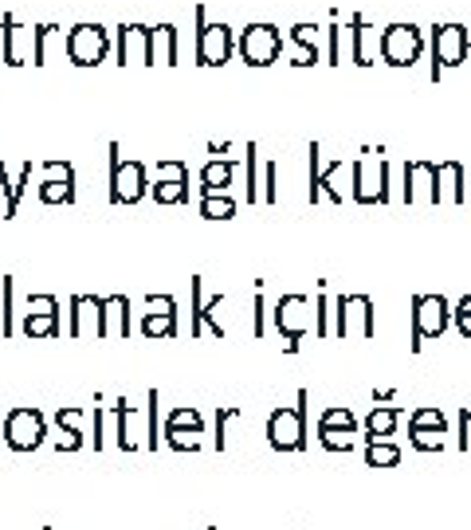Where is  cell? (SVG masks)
I'll return each mask as SVG.
<instances>
[{"mask_svg": "<svg viewBox=\"0 0 471 530\" xmlns=\"http://www.w3.org/2000/svg\"><path fill=\"white\" fill-rule=\"evenodd\" d=\"M307 405H311V393L299 389L295 405H279L267 417V444L275 452H303L307 448Z\"/></svg>", "mask_w": 471, "mask_h": 530, "instance_id": "cell-1", "label": "cell"}, {"mask_svg": "<svg viewBox=\"0 0 471 530\" xmlns=\"http://www.w3.org/2000/svg\"><path fill=\"white\" fill-rule=\"evenodd\" d=\"M366 158L350 165V197L358 205H389V161L377 158L381 150H362Z\"/></svg>", "mask_w": 471, "mask_h": 530, "instance_id": "cell-2", "label": "cell"}, {"mask_svg": "<svg viewBox=\"0 0 471 530\" xmlns=\"http://www.w3.org/2000/svg\"><path fill=\"white\" fill-rule=\"evenodd\" d=\"M150 173L142 161H122V146L110 142V205H138L150 193Z\"/></svg>", "mask_w": 471, "mask_h": 530, "instance_id": "cell-3", "label": "cell"}, {"mask_svg": "<svg viewBox=\"0 0 471 530\" xmlns=\"http://www.w3.org/2000/svg\"><path fill=\"white\" fill-rule=\"evenodd\" d=\"M275 330L287 338L283 346H287V354H299V346H303V338L314 330V303L307 295H299V291H291V295H279V303H275Z\"/></svg>", "mask_w": 471, "mask_h": 530, "instance_id": "cell-4", "label": "cell"}, {"mask_svg": "<svg viewBox=\"0 0 471 530\" xmlns=\"http://www.w3.org/2000/svg\"><path fill=\"white\" fill-rule=\"evenodd\" d=\"M197 44H193V55H197V63L201 67H224L232 52H236V36H232V28L228 24H220V20H209V12L197 4Z\"/></svg>", "mask_w": 471, "mask_h": 530, "instance_id": "cell-5", "label": "cell"}, {"mask_svg": "<svg viewBox=\"0 0 471 530\" xmlns=\"http://www.w3.org/2000/svg\"><path fill=\"white\" fill-rule=\"evenodd\" d=\"M428 48H432V79H440V71L460 67L471 52V32L464 24H432L428 32Z\"/></svg>", "mask_w": 471, "mask_h": 530, "instance_id": "cell-6", "label": "cell"}, {"mask_svg": "<svg viewBox=\"0 0 471 530\" xmlns=\"http://www.w3.org/2000/svg\"><path fill=\"white\" fill-rule=\"evenodd\" d=\"M0 432H4V444L12 452H36L44 444V436H48V421H44V413L36 405H16V409L4 413Z\"/></svg>", "mask_w": 471, "mask_h": 530, "instance_id": "cell-7", "label": "cell"}, {"mask_svg": "<svg viewBox=\"0 0 471 530\" xmlns=\"http://www.w3.org/2000/svg\"><path fill=\"white\" fill-rule=\"evenodd\" d=\"M283 32L275 28V24H248V28H240V36H236V55L248 63V67H271L279 55H283Z\"/></svg>", "mask_w": 471, "mask_h": 530, "instance_id": "cell-8", "label": "cell"}, {"mask_svg": "<svg viewBox=\"0 0 471 530\" xmlns=\"http://www.w3.org/2000/svg\"><path fill=\"white\" fill-rule=\"evenodd\" d=\"M413 354L424 350V342L428 338H440L448 326H452V307H448V299L444 295H413Z\"/></svg>", "mask_w": 471, "mask_h": 530, "instance_id": "cell-9", "label": "cell"}, {"mask_svg": "<svg viewBox=\"0 0 471 530\" xmlns=\"http://www.w3.org/2000/svg\"><path fill=\"white\" fill-rule=\"evenodd\" d=\"M334 334L338 338H373L377 318L369 295H338L334 299Z\"/></svg>", "mask_w": 471, "mask_h": 530, "instance_id": "cell-10", "label": "cell"}, {"mask_svg": "<svg viewBox=\"0 0 471 530\" xmlns=\"http://www.w3.org/2000/svg\"><path fill=\"white\" fill-rule=\"evenodd\" d=\"M311 189H307V201H330V205H346V189H342V177H346V161H330L322 165V146L311 142Z\"/></svg>", "mask_w": 471, "mask_h": 530, "instance_id": "cell-11", "label": "cell"}, {"mask_svg": "<svg viewBox=\"0 0 471 530\" xmlns=\"http://www.w3.org/2000/svg\"><path fill=\"white\" fill-rule=\"evenodd\" d=\"M63 52L75 67H99L110 52V36L99 24H75L67 36H63Z\"/></svg>", "mask_w": 471, "mask_h": 530, "instance_id": "cell-12", "label": "cell"}, {"mask_svg": "<svg viewBox=\"0 0 471 530\" xmlns=\"http://www.w3.org/2000/svg\"><path fill=\"white\" fill-rule=\"evenodd\" d=\"M424 52V36L417 24H385L381 28V63L389 67H413Z\"/></svg>", "mask_w": 471, "mask_h": 530, "instance_id": "cell-13", "label": "cell"}, {"mask_svg": "<svg viewBox=\"0 0 471 530\" xmlns=\"http://www.w3.org/2000/svg\"><path fill=\"white\" fill-rule=\"evenodd\" d=\"M0 59L8 67L36 63V28H28L24 20H16L12 12L0 16Z\"/></svg>", "mask_w": 471, "mask_h": 530, "instance_id": "cell-14", "label": "cell"}, {"mask_svg": "<svg viewBox=\"0 0 471 530\" xmlns=\"http://www.w3.org/2000/svg\"><path fill=\"white\" fill-rule=\"evenodd\" d=\"M197 436H205V417L193 405H177L165 417V444L173 452H201V440Z\"/></svg>", "mask_w": 471, "mask_h": 530, "instance_id": "cell-15", "label": "cell"}, {"mask_svg": "<svg viewBox=\"0 0 471 530\" xmlns=\"http://www.w3.org/2000/svg\"><path fill=\"white\" fill-rule=\"evenodd\" d=\"M150 24H118L114 32V48H118V67H154L150 55Z\"/></svg>", "mask_w": 471, "mask_h": 530, "instance_id": "cell-16", "label": "cell"}, {"mask_svg": "<svg viewBox=\"0 0 471 530\" xmlns=\"http://www.w3.org/2000/svg\"><path fill=\"white\" fill-rule=\"evenodd\" d=\"M436 177H440L436 161H405V205H440Z\"/></svg>", "mask_w": 471, "mask_h": 530, "instance_id": "cell-17", "label": "cell"}, {"mask_svg": "<svg viewBox=\"0 0 471 530\" xmlns=\"http://www.w3.org/2000/svg\"><path fill=\"white\" fill-rule=\"evenodd\" d=\"M346 40H350V59L358 67H373L381 59V28L369 24L362 12L350 16V28H346Z\"/></svg>", "mask_w": 471, "mask_h": 530, "instance_id": "cell-18", "label": "cell"}, {"mask_svg": "<svg viewBox=\"0 0 471 530\" xmlns=\"http://www.w3.org/2000/svg\"><path fill=\"white\" fill-rule=\"evenodd\" d=\"M103 299L99 295H71V338H99Z\"/></svg>", "mask_w": 471, "mask_h": 530, "instance_id": "cell-19", "label": "cell"}, {"mask_svg": "<svg viewBox=\"0 0 471 530\" xmlns=\"http://www.w3.org/2000/svg\"><path fill=\"white\" fill-rule=\"evenodd\" d=\"M318 24H295L291 28V40L283 44V52L291 55L287 63L291 67H314L318 59H322V48H318Z\"/></svg>", "mask_w": 471, "mask_h": 530, "instance_id": "cell-20", "label": "cell"}, {"mask_svg": "<svg viewBox=\"0 0 471 530\" xmlns=\"http://www.w3.org/2000/svg\"><path fill=\"white\" fill-rule=\"evenodd\" d=\"M99 338H130V299L126 295H106Z\"/></svg>", "mask_w": 471, "mask_h": 530, "instance_id": "cell-21", "label": "cell"}, {"mask_svg": "<svg viewBox=\"0 0 471 530\" xmlns=\"http://www.w3.org/2000/svg\"><path fill=\"white\" fill-rule=\"evenodd\" d=\"M436 197H440V205H464V201H468V189H464V165H460V161H440Z\"/></svg>", "mask_w": 471, "mask_h": 530, "instance_id": "cell-22", "label": "cell"}, {"mask_svg": "<svg viewBox=\"0 0 471 530\" xmlns=\"http://www.w3.org/2000/svg\"><path fill=\"white\" fill-rule=\"evenodd\" d=\"M401 405H373L369 409V417L362 421V432H366V444L373 440H389L393 432H397V424H401Z\"/></svg>", "mask_w": 471, "mask_h": 530, "instance_id": "cell-23", "label": "cell"}, {"mask_svg": "<svg viewBox=\"0 0 471 530\" xmlns=\"http://www.w3.org/2000/svg\"><path fill=\"white\" fill-rule=\"evenodd\" d=\"M32 181V161H24L16 169V177L8 173V165L0 161V189H4V220H12L16 209H20V197H24V185Z\"/></svg>", "mask_w": 471, "mask_h": 530, "instance_id": "cell-24", "label": "cell"}, {"mask_svg": "<svg viewBox=\"0 0 471 530\" xmlns=\"http://www.w3.org/2000/svg\"><path fill=\"white\" fill-rule=\"evenodd\" d=\"M150 55H154V67H177V55H181V32L177 24H157L154 36H150Z\"/></svg>", "mask_w": 471, "mask_h": 530, "instance_id": "cell-25", "label": "cell"}, {"mask_svg": "<svg viewBox=\"0 0 471 530\" xmlns=\"http://www.w3.org/2000/svg\"><path fill=\"white\" fill-rule=\"evenodd\" d=\"M236 181V161L232 158H212L201 165V197L205 193H228Z\"/></svg>", "mask_w": 471, "mask_h": 530, "instance_id": "cell-26", "label": "cell"}, {"mask_svg": "<svg viewBox=\"0 0 471 530\" xmlns=\"http://www.w3.org/2000/svg\"><path fill=\"white\" fill-rule=\"evenodd\" d=\"M110 417H114L118 448H122V452H138L142 444H138V440H134V432H130V424L138 421V405H126V397H122V401H114V405H110Z\"/></svg>", "mask_w": 471, "mask_h": 530, "instance_id": "cell-27", "label": "cell"}, {"mask_svg": "<svg viewBox=\"0 0 471 530\" xmlns=\"http://www.w3.org/2000/svg\"><path fill=\"white\" fill-rule=\"evenodd\" d=\"M244 173H248V177H244V201H248V205H260L263 165H260V146H256V142L244 146Z\"/></svg>", "mask_w": 471, "mask_h": 530, "instance_id": "cell-28", "label": "cell"}, {"mask_svg": "<svg viewBox=\"0 0 471 530\" xmlns=\"http://www.w3.org/2000/svg\"><path fill=\"white\" fill-rule=\"evenodd\" d=\"M401 464V448L393 440H373L366 444V468H397Z\"/></svg>", "mask_w": 471, "mask_h": 530, "instance_id": "cell-29", "label": "cell"}, {"mask_svg": "<svg viewBox=\"0 0 471 530\" xmlns=\"http://www.w3.org/2000/svg\"><path fill=\"white\" fill-rule=\"evenodd\" d=\"M142 338L146 342L177 338V315H142Z\"/></svg>", "mask_w": 471, "mask_h": 530, "instance_id": "cell-30", "label": "cell"}, {"mask_svg": "<svg viewBox=\"0 0 471 530\" xmlns=\"http://www.w3.org/2000/svg\"><path fill=\"white\" fill-rule=\"evenodd\" d=\"M201 216H205V220H232V216H236L232 193H205V197H201Z\"/></svg>", "mask_w": 471, "mask_h": 530, "instance_id": "cell-31", "label": "cell"}, {"mask_svg": "<svg viewBox=\"0 0 471 530\" xmlns=\"http://www.w3.org/2000/svg\"><path fill=\"white\" fill-rule=\"evenodd\" d=\"M318 444L326 452H354L358 448V432H346V428H318Z\"/></svg>", "mask_w": 471, "mask_h": 530, "instance_id": "cell-32", "label": "cell"}, {"mask_svg": "<svg viewBox=\"0 0 471 530\" xmlns=\"http://www.w3.org/2000/svg\"><path fill=\"white\" fill-rule=\"evenodd\" d=\"M189 295H193V322H189V334L201 338V334L209 330V326H205V279H201V275L189 279Z\"/></svg>", "mask_w": 471, "mask_h": 530, "instance_id": "cell-33", "label": "cell"}, {"mask_svg": "<svg viewBox=\"0 0 471 530\" xmlns=\"http://www.w3.org/2000/svg\"><path fill=\"white\" fill-rule=\"evenodd\" d=\"M244 417V409L240 405H220L216 409V452H224L228 448V436H232V424Z\"/></svg>", "mask_w": 471, "mask_h": 530, "instance_id": "cell-34", "label": "cell"}, {"mask_svg": "<svg viewBox=\"0 0 471 530\" xmlns=\"http://www.w3.org/2000/svg\"><path fill=\"white\" fill-rule=\"evenodd\" d=\"M44 205H75V181H40Z\"/></svg>", "mask_w": 471, "mask_h": 530, "instance_id": "cell-35", "label": "cell"}, {"mask_svg": "<svg viewBox=\"0 0 471 530\" xmlns=\"http://www.w3.org/2000/svg\"><path fill=\"white\" fill-rule=\"evenodd\" d=\"M20 330L28 338H55L59 334V315H24Z\"/></svg>", "mask_w": 471, "mask_h": 530, "instance_id": "cell-36", "label": "cell"}, {"mask_svg": "<svg viewBox=\"0 0 471 530\" xmlns=\"http://www.w3.org/2000/svg\"><path fill=\"white\" fill-rule=\"evenodd\" d=\"M409 428H436V432H448V417H444V409H436V405H420L409 413Z\"/></svg>", "mask_w": 471, "mask_h": 530, "instance_id": "cell-37", "label": "cell"}, {"mask_svg": "<svg viewBox=\"0 0 471 530\" xmlns=\"http://www.w3.org/2000/svg\"><path fill=\"white\" fill-rule=\"evenodd\" d=\"M12 275L0 279V338H12L16 334V322H12Z\"/></svg>", "mask_w": 471, "mask_h": 530, "instance_id": "cell-38", "label": "cell"}, {"mask_svg": "<svg viewBox=\"0 0 471 530\" xmlns=\"http://www.w3.org/2000/svg\"><path fill=\"white\" fill-rule=\"evenodd\" d=\"M157 205H185L189 201V181H161L150 189Z\"/></svg>", "mask_w": 471, "mask_h": 530, "instance_id": "cell-39", "label": "cell"}, {"mask_svg": "<svg viewBox=\"0 0 471 530\" xmlns=\"http://www.w3.org/2000/svg\"><path fill=\"white\" fill-rule=\"evenodd\" d=\"M318 428H346V432H358L362 424H358V417H354L350 409H342V405H330V409H322Z\"/></svg>", "mask_w": 471, "mask_h": 530, "instance_id": "cell-40", "label": "cell"}, {"mask_svg": "<svg viewBox=\"0 0 471 530\" xmlns=\"http://www.w3.org/2000/svg\"><path fill=\"white\" fill-rule=\"evenodd\" d=\"M444 436L448 432H436V428H409V444L417 452H444Z\"/></svg>", "mask_w": 471, "mask_h": 530, "instance_id": "cell-41", "label": "cell"}, {"mask_svg": "<svg viewBox=\"0 0 471 530\" xmlns=\"http://www.w3.org/2000/svg\"><path fill=\"white\" fill-rule=\"evenodd\" d=\"M330 315H334V303L326 299V291L314 299V334L318 338H330L334 334V326H330Z\"/></svg>", "mask_w": 471, "mask_h": 530, "instance_id": "cell-42", "label": "cell"}, {"mask_svg": "<svg viewBox=\"0 0 471 530\" xmlns=\"http://www.w3.org/2000/svg\"><path fill=\"white\" fill-rule=\"evenodd\" d=\"M161 181H189V165L177 158L169 161H157L154 165V185H161Z\"/></svg>", "mask_w": 471, "mask_h": 530, "instance_id": "cell-43", "label": "cell"}, {"mask_svg": "<svg viewBox=\"0 0 471 530\" xmlns=\"http://www.w3.org/2000/svg\"><path fill=\"white\" fill-rule=\"evenodd\" d=\"M83 417H87V409H83V405H67V409L59 405V413H55V424H59L63 432H83V428H79V424H83Z\"/></svg>", "mask_w": 471, "mask_h": 530, "instance_id": "cell-44", "label": "cell"}, {"mask_svg": "<svg viewBox=\"0 0 471 530\" xmlns=\"http://www.w3.org/2000/svg\"><path fill=\"white\" fill-rule=\"evenodd\" d=\"M342 24H326V63H342Z\"/></svg>", "mask_w": 471, "mask_h": 530, "instance_id": "cell-45", "label": "cell"}, {"mask_svg": "<svg viewBox=\"0 0 471 530\" xmlns=\"http://www.w3.org/2000/svg\"><path fill=\"white\" fill-rule=\"evenodd\" d=\"M252 334H256V338L267 334V303H263L260 287H256V295H252Z\"/></svg>", "mask_w": 471, "mask_h": 530, "instance_id": "cell-46", "label": "cell"}, {"mask_svg": "<svg viewBox=\"0 0 471 530\" xmlns=\"http://www.w3.org/2000/svg\"><path fill=\"white\" fill-rule=\"evenodd\" d=\"M452 322H456V330L471 342V295H464V299L452 307Z\"/></svg>", "mask_w": 471, "mask_h": 530, "instance_id": "cell-47", "label": "cell"}, {"mask_svg": "<svg viewBox=\"0 0 471 530\" xmlns=\"http://www.w3.org/2000/svg\"><path fill=\"white\" fill-rule=\"evenodd\" d=\"M24 315H59V299L55 295H28V311Z\"/></svg>", "mask_w": 471, "mask_h": 530, "instance_id": "cell-48", "label": "cell"}, {"mask_svg": "<svg viewBox=\"0 0 471 530\" xmlns=\"http://www.w3.org/2000/svg\"><path fill=\"white\" fill-rule=\"evenodd\" d=\"M55 32V24H36V67H44L48 63V40H52Z\"/></svg>", "mask_w": 471, "mask_h": 530, "instance_id": "cell-49", "label": "cell"}, {"mask_svg": "<svg viewBox=\"0 0 471 530\" xmlns=\"http://www.w3.org/2000/svg\"><path fill=\"white\" fill-rule=\"evenodd\" d=\"M146 448L157 452V389H150V405H146Z\"/></svg>", "mask_w": 471, "mask_h": 530, "instance_id": "cell-50", "label": "cell"}, {"mask_svg": "<svg viewBox=\"0 0 471 530\" xmlns=\"http://www.w3.org/2000/svg\"><path fill=\"white\" fill-rule=\"evenodd\" d=\"M146 315H177L173 295H146Z\"/></svg>", "mask_w": 471, "mask_h": 530, "instance_id": "cell-51", "label": "cell"}, {"mask_svg": "<svg viewBox=\"0 0 471 530\" xmlns=\"http://www.w3.org/2000/svg\"><path fill=\"white\" fill-rule=\"evenodd\" d=\"M456 432H460V452H471V405L460 409V417H456Z\"/></svg>", "mask_w": 471, "mask_h": 530, "instance_id": "cell-52", "label": "cell"}, {"mask_svg": "<svg viewBox=\"0 0 471 530\" xmlns=\"http://www.w3.org/2000/svg\"><path fill=\"white\" fill-rule=\"evenodd\" d=\"M83 448V432H63L59 428V436H55V452L63 456V452H79Z\"/></svg>", "mask_w": 471, "mask_h": 530, "instance_id": "cell-53", "label": "cell"}, {"mask_svg": "<svg viewBox=\"0 0 471 530\" xmlns=\"http://www.w3.org/2000/svg\"><path fill=\"white\" fill-rule=\"evenodd\" d=\"M103 448V405H95V452Z\"/></svg>", "mask_w": 471, "mask_h": 530, "instance_id": "cell-54", "label": "cell"}, {"mask_svg": "<svg viewBox=\"0 0 471 530\" xmlns=\"http://www.w3.org/2000/svg\"><path fill=\"white\" fill-rule=\"evenodd\" d=\"M228 150H232V146H228V142H220V146H216V142H212V146H209V154H212V158H228Z\"/></svg>", "mask_w": 471, "mask_h": 530, "instance_id": "cell-55", "label": "cell"}, {"mask_svg": "<svg viewBox=\"0 0 471 530\" xmlns=\"http://www.w3.org/2000/svg\"><path fill=\"white\" fill-rule=\"evenodd\" d=\"M393 397H397L393 389H373V401H381V405H385V401H393Z\"/></svg>", "mask_w": 471, "mask_h": 530, "instance_id": "cell-56", "label": "cell"}, {"mask_svg": "<svg viewBox=\"0 0 471 530\" xmlns=\"http://www.w3.org/2000/svg\"><path fill=\"white\" fill-rule=\"evenodd\" d=\"M44 530H52V527H44Z\"/></svg>", "mask_w": 471, "mask_h": 530, "instance_id": "cell-57", "label": "cell"}, {"mask_svg": "<svg viewBox=\"0 0 471 530\" xmlns=\"http://www.w3.org/2000/svg\"><path fill=\"white\" fill-rule=\"evenodd\" d=\"M209 530H216V527H209Z\"/></svg>", "mask_w": 471, "mask_h": 530, "instance_id": "cell-58", "label": "cell"}]
</instances>
